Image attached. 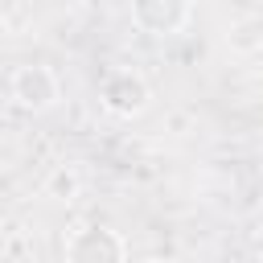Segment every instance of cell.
<instances>
[{"mask_svg":"<svg viewBox=\"0 0 263 263\" xmlns=\"http://www.w3.org/2000/svg\"><path fill=\"white\" fill-rule=\"evenodd\" d=\"M226 45L238 49V53L259 49V45H263V12H247V16H238V21L226 29Z\"/></svg>","mask_w":263,"mask_h":263,"instance_id":"obj_5","label":"cell"},{"mask_svg":"<svg viewBox=\"0 0 263 263\" xmlns=\"http://www.w3.org/2000/svg\"><path fill=\"white\" fill-rule=\"evenodd\" d=\"M8 95H12V103H16L21 111L41 115V111H53V107L62 103V78H58V70L45 66V62H25V66H16L12 78H8Z\"/></svg>","mask_w":263,"mask_h":263,"instance_id":"obj_1","label":"cell"},{"mask_svg":"<svg viewBox=\"0 0 263 263\" xmlns=\"http://www.w3.org/2000/svg\"><path fill=\"white\" fill-rule=\"evenodd\" d=\"M62 259L66 263H127V242L119 230H111L103 222H86L66 234Z\"/></svg>","mask_w":263,"mask_h":263,"instance_id":"obj_3","label":"cell"},{"mask_svg":"<svg viewBox=\"0 0 263 263\" xmlns=\"http://www.w3.org/2000/svg\"><path fill=\"white\" fill-rule=\"evenodd\" d=\"M140 263H173V259H160V255H152V259H140Z\"/></svg>","mask_w":263,"mask_h":263,"instance_id":"obj_7","label":"cell"},{"mask_svg":"<svg viewBox=\"0 0 263 263\" xmlns=\"http://www.w3.org/2000/svg\"><path fill=\"white\" fill-rule=\"evenodd\" d=\"M4 33H8V21H4V12H0V37H4Z\"/></svg>","mask_w":263,"mask_h":263,"instance_id":"obj_8","label":"cell"},{"mask_svg":"<svg viewBox=\"0 0 263 263\" xmlns=\"http://www.w3.org/2000/svg\"><path fill=\"white\" fill-rule=\"evenodd\" d=\"M189 21H193V4L185 0H136L132 4V25L140 33L164 37V33H181Z\"/></svg>","mask_w":263,"mask_h":263,"instance_id":"obj_4","label":"cell"},{"mask_svg":"<svg viewBox=\"0 0 263 263\" xmlns=\"http://www.w3.org/2000/svg\"><path fill=\"white\" fill-rule=\"evenodd\" d=\"M78 193H82V177H78V168H74V164H53L49 177H45V197L70 205V201H78Z\"/></svg>","mask_w":263,"mask_h":263,"instance_id":"obj_6","label":"cell"},{"mask_svg":"<svg viewBox=\"0 0 263 263\" xmlns=\"http://www.w3.org/2000/svg\"><path fill=\"white\" fill-rule=\"evenodd\" d=\"M99 103H103L107 115L132 119V115H140V111L152 103V86H148V78H144L140 70H132V66H111V70L99 78Z\"/></svg>","mask_w":263,"mask_h":263,"instance_id":"obj_2","label":"cell"}]
</instances>
